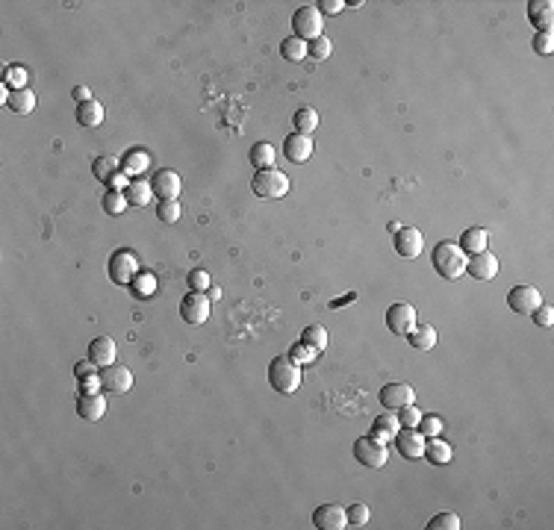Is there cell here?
Masks as SVG:
<instances>
[{
	"instance_id": "obj_1",
	"label": "cell",
	"mask_w": 554,
	"mask_h": 530,
	"mask_svg": "<svg viewBox=\"0 0 554 530\" xmlns=\"http://www.w3.org/2000/svg\"><path fill=\"white\" fill-rule=\"evenodd\" d=\"M466 251L460 248V245H454V242H439L437 248H434V254H430V265H434V271L439 277H446V280H457V277H463L466 274Z\"/></svg>"
},
{
	"instance_id": "obj_2",
	"label": "cell",
	"mask_w": 554,
	"mask_h": 530,
	"mask_svg": "<svg viewBox=\"0 0 554 530\" xmlns=\"http://www.w3.org/2000/svg\"><path fill=\"white\" fill-rule=\"evenodd\" d=\"M268 383H272L275 392H283V395H292L295 389H301L304 377H301V365L292 363L289 356H277V360L268 363Z\"/></svg>"
},
{
	"instance_id": "obj_3",
	"label": "cell",
	"mask_w": 554,
	"mask_h": 530,
	"mask_svg": "<svg viewBox=\"0 0 554 530\" xmlns=\"http://www.w3.org/2000/svg\"><path fill=\"white\" fill-rule=\"evenodd\" d=\"M289 177L283 174L280 168H263V171H254V180H251V189L256 198H266V201H275V198H286L289 194Z\"/></svg>"
},
{
	"instance_id": "obj_4",
	"label": "cell",
	"mask_w": 554,
	"mask_h": 530,
	"mask_svg": "<svg viewBox=\"0 0 554 530\" xmlns=\"http://www.w3.org/2000/svg\"><path fill=\"white\" fill-rule=\"evenodd\" d=\"M354 457L360 465L366 468H384L386 460H389V451H386V442L375 439L372 433H366L354 442Z\"/></svg>"
},
{
	"instance_id": "obj_5",
	"label": "cell",
	"mask_w": 554,
	"mask_h": 530,
	"mask_svg": "<svg viewBox=\"0 0 554 530\" xmlns=\"http://www.w3.org/2000/svg\"><path fill=\"white\" fill-rule=\"evenodd\" d=\"M322 27H325V21H322V12H318L316 6H301L292 15V30L304 42H313V39H318V35H325Z\"/></svg>"
},
{
	"instance_id": "obj_6",
	"label": "cell",
	"mask_w": 554,
	"mask_h": 530,
	"mask_svg": "<svg viewBox=\"0 0 554 530\" xmlns=\"http://www.w3.org/2000/svg\"><path fill=\"white\" fill-rule=\"evenodd\" d=\"M97 374H101V389L106 395H124V392L133 389V372L127 365L113 363V365H104Z\"/></svg>"
},
{
	"instance_id": "obj_7",
	"label": "cell",
	"mask_w": 554,
	"mask_h": 530,
	"mask_svg": "<svg viewBox=\"0 0 554 530\" xmlns=\"http://www.w3.org/2000/svg\"><path fill=\"white\" fill-rule=\"evenodd\" d=\"M136 274H139V260L133 251H115L109 256V277H113V283L130 286V283L136 280Z\"/></svg>"
},
{
	"instance_id": "obj_8",
	"label": "cell",
	"mask_w": 554,
	"mask_h": 530,
	"mask_svg": "<svg viewBox=\"0 0 554 530\" xmlns=\"http://www.w3.org/2000/svg\"><path fill=\"white\" fill-rule=\"evenodd\" d=\"M539 304H543V295H539L537 286H528V283H522V286H513L507 292V306H510L513 313H519V315H531Z\"/></svg>"
},
{
	"instance_id": "obj_9",
	"label": "cell",
	"mask_w": 554,
	"mask_h": 530,
	"mask_svg": "<svg viewBox=\"0 0 554 530\" xmlns=\"http://www.w3.org/2000/svg\"><path fill=\"white\" fill-rule=\"evenodd\" d=\"M377 401H380V406H386L389 413H396L401 406L416 404V389L410 383H386V386H380Z\"/></svg>"
},
{
	"instance_id": "obj_10",
	"label": "cell",
	"mask_w": 554,
	"mask_h": 530,
	"mask_svg": "<svg viewBox=\"0 0 554 530\" xmlns=\"http://www.w3.org/2000/svg\"><path fill=\"white\" fill-rule=\"evenodd\" d=\"M392 442H396V451L404 460H422L425 457V436L418 433V427H401Z\"/></svg>"
},
{
	"instance_id": "obj_11",
	"label": "cell",
	"mask_w": 554,
	"mask_h": 530,
	"mask_svg": "<svg viewBox=\"0 0 554 530\" xmlns=\"http://www.w3.org/2000/svg\"><path fill=\"white\" fill-rule=\"evenodd\" d=\"M313 524L318 530H345L348 527V510L342 504H322L313 513Z\"/></svg>"
},
{
	"instance_id": "obj_12",
	"label": "cell",
	"mask_w": 554,
	"mask_h": 530,
	"mask_svg": "<svg viewBox=\"0 0 554 530\" xmlns=\"http://www.w3.org/2000/svg\"><path fill=\"white\" fill-rule=\"evenodd\" d=\"M180 315L186 324H195V327L204 324L209 318V298L204 292H189L186 298L180 301Z\"/></svg>"
},
{
	"instance_id": "obj_13",
	"label": "cell",
	"mask_w": 554,
	"mask_h": 530,
	"mask_svg": "<svg viewBox=\"0 0 554 530\" xmlns=\"http://www.w3.org/2000/svg\"><path fill=\"white\" fill-rule=\"evenodd\" d=\"M416 324H418V315L410 304H392L386 310V327L396 333V336H407Z\"/></svg>"
},
{
	"instance_id": "obj_14",
	"label": "cell",
	"mask_w": 554,
	"mask_h": 530,
	"mask_svg": "<svg viewBox=\"0 0 554 530\" xmlns=\"http://www.w3.org/2000/svg\"><path fill=\"white\" fill-rule=\"evenodd\" d=\"M151 189H154V194L159 201H177V194L183 192V180H180L177 171L159 168L154 174V180H151Z\"/></svg>"
},
{
	"instance_id": "obj_15",
	"label": "cell",
	"mask_w": 554,
	"mask_h": 530,
	"mask_svg": "<svg viewBox=\"0 0 554 530\" xmlns=\"http://www.w3.org/2000/svg\"><path fill=\"white\" fill-rule=\"evenodd\" d=\"M392 245H396V254L404 260H416L425 248V239L416 227H401L398 233H392Z\"/></svg>"
},
{
	"instance_id": "obj_16",
	"label": "cell",
	"mask_w": 554,
	"mask_h": 530,
	"mask_svg": "<svg viewBox=\"0 0 554 530\" xmlns=\"http://www.w3.org/2000/svg\"><path fill=\"white\" fill-rule=\"evenodd\" d=\"M466 274L475 277V280H492L498 274V260L492 256L489 251H481V254H472L469 260H466Z\"/></svg>"
},
{
	"instance_id": "obj_17",
	"label": "cell",
	"mask_w": 554,
	"mask_h": 530,
	"mask_svg": "<svg viewBox=\"0 0 554 530\" xmlns=\"http://www.w3.org/2000/svg\"><path fill=\"white\" fill-rule=\"evenodd\" d=\"M283 154H286L289 163L301 165V163H307V159L313 156V139H310V135H304V133H289L286 139H283Z\"/></svg>"
},
{
	"instance_id": "obj_18",
	"label": "cell",
	"mask_w": 554,
	"mask_h": 530,
	"mask_svg": "<svg viewBox=\"0 0 554 530\" xmlns=\"http://www.w3.org/2000/svg\"><path fill=\"white\" fill-rule=\"evenodd\" d=\"M115 356H118V348H115V342L109 339V336H95V339L89 342V360H92L97 368L113 365Z\"/></svg>"
},
{
	"instance_id": "obj_19",
	"label": "cell",
	"mask_w": 554,
	"mask_h": 530,
	"mask_svg": "<svg viewBox=\"0 0 554 530\" xmlns=\"http://www.w3.org/2000/svg\"><path fill=\"white\" fill-rule=\"evenodd\" d=\"M77 413H80V418H85V422H101L104 413H106V398L101 395V392H89V395L80 392Z\"/></svg>"
},
{
	"instance_id": "obj_20",
	"label": "cell",
	"mask_w": 554,
	"mask_h": 530,
	"mask_svg": "<svg viewBox=\"0 0 554 530\" xmlns=\"http://www.w3.org/2000/svg\"><path fill=\"white\" fill-rule=\"evenodd\" d=\"M528 21L539 30H551V21H554V3L551 0H531L528 3Z\"/></svg>"
},
{
	"instance_id": "obj_21",
	"label": "cell",
	"mask_w": 554,
	"mask_h": 530,
	"mask_svg": "<svg viewBox=\"0 0 554 530\" xmlns=\"http://www.w3.org/2000/svg\"><path fill=\"white\" fill-rule=\"evenodd\" d=\"M401 430V422H398V415L396 413H380L375 422H372V436L375 439H380V442H392L396 439V433Z\"/></svg>"
},
{
	"instance_id": "obj_22",
	"label": "cell",
	"mask_w": 554,
	"mask_h": 530,
	"mask_svg": "<svg viewBox=\"0 0 554 530\" xmlns=\"http://www.w3.org/2000/svg\"><path fill=\"white\" fill-rule=\"evenodd\" d=\"M460 248L469 254V256H472V254H481V251H489V233H487L484 227H469V230H463Z\"/></svg>"
},
{
	"instance_id": "obj_23",
	"label": "cell",
	"mask_w": 554,
	"mask_h": 530,
	"mask_svg": "<svg viewBox=\"0 0 554 530\" xmlns=\"http://www.w3.org/2000/svg\"><path fill=\"white\" fill-rule=\"evenodd\" d=\"M407 342L413 345L416 351H434L437 348V330L430 327V324H416L407 333Z\"/></svg>"
},
{
	"instance_id": "obj_24",
	"label": "cell",
	"mask_w": 554,
	"mask_h": 530,
	"mask_svg": "<svg viewBox=\"0 0 554 530\" xmlns=\"http://www.w3.org/2000/svg\"><path fill=\"white\" fill-rule=\"evenodd\" d=\"M77 124L80 127H101L104 124V106L97 101L77 103Z\"/></svg>"
},
{
	"instance_id": "obj_25",
	"label": "cell",
	"mask_w": 554,
	"mask_h": 530,
	"mask_svg": "<svg viewBox=\"0 0 554 530\" xmlns=\"http://www.w3.org/2000/svg\"><path fill=\"white\" fill-rule=\"evenodd\" d=\"M451 457H454L451 445H448V442H442L439 436H434L430 442H425V460H427V463L446 465V463H451Z\"/></svg>"
},
{
	"instance_id": "obj_26",
	"label": "cell",
	"mask_w": 554,
	"mask_h": 530,
	"mask_svg": "<svg viewBox=\"0 0 554 530\" xmlns=\"http://www.w3.org/2000/svg\"><path fill=\"white\" fill-rule=\"evenodd\" d=\"M6 106H9L15 115H30L33 109H35V94H33L30 89H15V92L9 94Z\"/></svg>"
},
{
	"instance_id": "obj_27",
	"label": "cell",
	"mask_w": 554,
	"mask_h": 530,
	"mask_svg": "<svg viewBox=\"0 0 554 530\" xmlns=\"http://www.w3.org/2000/svg\"><path fill=\"white\" fill-rule=\"evenodd\" d=\"M275 156H277V151H275V144H268V142H256V144L251 147V165H254L256 171L275 168Z\"/></svg>"
},
{
	"instance_id": "obj_28",
	"label": "cell",
	"mask_w": 554,
	"mask_h": 530,
	"mask_svg": "<svg viewBox=\"0 0 554 530\" xmlns=\"http://www.w3.org/2000/svg\"><path fill=\"white\" fill-rule=\"evenodd\" d=\"M151 165V156H147L145 151H127L124 154V159H121V171H124L127 177H136V174H142V171Z\"/></svg>"
},
{
	"instance_id": "obj_29",
	"label": "cell",
	"mask_w": 554,
	"mask_h": 530,
	"mask_svg": "<svg viewBox=\"0 0 554 530\" xmlns=\"http://www.w3.org/2000/svg\"><path fill=\"white\" fill-rule=\"evenodd\" d=\"M292 124H295V133H304V135H310L316 127H318V113L313 106H301L298 113L292 115Z\"/></svg>"
},
{
	"instance_id": "obj_30",
	"label": "cell",
	"mask_w": 554,
	"mask_h": 530,
	"mask_svg": "<svg viewBox=\"0 0 554 530\" xmlns=\"http://www.w3.org/2000/svg\"><path fill=\"white\" fill-rule=\"evenodd\" d=\"M280 53H283V59H289V63H301L307 56V42L298 39V35H289V39L280 42Z\"/></svg>"
},
{
	"instance_id": "obj_31",
	"label": "cell",
	"mask_w": 554,
	"mask_h": 530,
	"mask_svg": "<svg viewBox=\"0 0 554 530\" xmlns=\"http://www.w3.org/2000/svg\"><path fill=\"white\" fill-rule=\"evenodd\" d=\"M101 206H104V213H106V215H121V213H124V209L130 206V201H127V194H124V192L109 189V192L104 194Z\"/></svg>"
},
{
	"instance_id": "obj_32",
	"label": "cell",
	"mask_w": 554,
	"mask_h": 530,
	"mask_svg": "<svg viewBox=\"0 0 554 530\" xmlns=\"http://www.w3.org/2000/svg\"><path fill=\"white\" fill-rule=\"evenodd\" d=\"M127 201L130 204H136V206H145V204H151V194H154V189H151V183H145V180H130V186H127Z\"/></svg>"
},
{
	"instance_id": "obj_33",
	"label": "cell",
	"mask_w": 554,
	"mask_h": 530,
	"mask_svg": "<svg viewBox=\"0 0 554 530\" xmlns=\"http://www.w3.org/2000/svg\"><path fill=\"white\" fill-rule=\"evenodd\" d=\"M301 342H307L313 351L325 354V348H327V330H325V327H318V324L304 327V330H301Z\"/></svg>"
},
{
	"instance_id": "obj_34",
	"label": "cell",
	"mask_w": 554,
	"mask_h": 530,
	"mask_svg": "<svg viewBox=\"0 0 554 530\" xmlns=\"http://www.w3.org/2000/svg\"><path fill=\"white\" fill-rule=\"evenodd\" d=\"M92 171H95V177L101 180V183H109V180L118 174V159H113V156H97L95 163H92Z\"/></svg>"
},
{
	"instance_id": "obj_35",
	"label": "cell",
	"mask_w": 554,
	"mask_h": 530,
	"mask_svg": "<svg viewBox=\"0 0 554 530\" xmlns=\"http://www.w3.org/2000/svg\"><path fill=\"white\" fill-rule=\"evenodd\" d=\"M289 360H292V363H298V365H310V363H316V360H318V351H313L310 345L298 339V342H295L292 348H289Z\"/></svg>"
},
{
	"instance_id": "obj_36",
	"label": "cell",
	"mask_w": 554,
	"mask_h": 530,
	"mask_svg": "<svg viewBox=\"0 0 554 530\" xmlns=\"http://www.w3.org/2000/svg\"><path fill=\"white\" fill-rule=\"evenodd\" d=\"M3 83L9 85L12 92H15V89H27V68H24V65H9L3 71Z\"/></svg>"
},
{
	"instance_id": "obj_37",
	"label": "cell",
	"mask_w": 554,
	"mask_h": 530,
	"mask_svg": "<svg viewBox=\"0 0 554 530\" xmlns=\"http://www.w3.org/2000/svg\"><path fill=\"white\" fill-rule=\"evenodd\" d=\"M368 519H372V510H368L363 501H354L348 507V527H366Z\"/></svg>"
},
{
	"instance_id": "obj_38",
	"label": "cell",
	"mask_w": 554,
	"mask_h": 530,
	"mask_svg": "<svg viewBox=\"0 0 554 530\" xmlns=\"http://www.w3.org/2000/svg\"><path fill=\"white\" fill-rule=\"evenodd\" d=\"M427 530H460V515L457 513H439L427 522Z\"/></svg>"
},
{
	"instance_id": "obj_39",
	"label": "cell",
	"mask_w": 554,
	"mask_h": 530,
	"mask_svg": "<svg viewBox=\"0 0 554 530\" xmlns=\"http://www.w3.org/2000/svg\"><path fill=\"white\" fill-rule=\"evenodd\" d=\"M416 427H418V433H422L425 439H434V436L442 433V418L439 415H422Z\"/></svg>"
},
{
	"instance_id": "obj_40",
	"label": "cell",
	"mask_w": 554,
	"mask_h": 530,
	"mask_svg": "<svg viewBox=\"0 0 554 530\" xmlns=\"http://www.w3.org/2000/svg\"><path fill=\"white\" fill-rule=\"evenodd\" d=\"M330 51H334V44H330L327 35H318V39L307 42V56H313V59H327Z\"/></svg>"
},
{
	"instance_id": "obj_41",
	"label": "cell",
	"mask_w": 554,
	"mask_h": 530,
	"mask_svg": "<svg viewBox=\"0 0 554 530\" xmlns=\"http://www.w3.org/2000/svg\"><path fill=\"white\" fill-rule=\"evenodd\" d=\"M156 218L163 221V224H174L180 218V204L177 201H159L156 204Z\"/></svg>"
},
{
	"instance_id": "obj_42",
	"label": "cell",
	"mask_w": 554,
	"mask_h": 530,
	"mask_svg": "<svg viewBox=\"0 0 554 530\" xmlns=\"http://www.w3.org/2000/svg\"><path fill=\"white\" fill-rule=\"evenodd\" d=\"M133 286V295H139V298H151L154 295V289H156V280H154V274H136V280L130 283Z\"/></svg>"
},
{
	"instance_id": "obj_43",
	"label": "cell",
	"mask_w": 554,
	"mask_h": 530,
	"mask_svg": "<svg viewBox=\"0 0 554 530\" xmlns=\"http://www.w3.org/2000/svg\"><path fill=\"white\" fill-rule=\"evenodd\" d=\"M534 51L539 53V56H551L554 53V33L551 30H539L537 35H534Z\"/></svg>"
},
{
	"instance_id": "obj_44",
	"label": "cell",
	"mask_w": 554,
	"mask_h": 530,
	"mask_svg": "<svg viewBox=\"0 0 554 530\" xmlns=\"http://www.w3.org/2000/svg\"><path fill=\"white\" fill-rule=\"evenodd\" d=\"M186 283H189L192 292H206L209 289V274H206L204 268H192L189 274H186Z\"/></svg>"
},
{
	"instance_id": "obj_45",
	"label": "cell",
	"mask_w": 554,
	"mask_h": 530,
	"mask_svg": "<svg viewBox=\"0 0 554 530\" xmlns=\"http://www.w3.org/2000/svg\"><path fill=\"white\" fill-rule=\"evenodd\" d=\"M396 415H398L401 427H416V424H418V418H422V413H418V406H413V404H407V406H401V410H396Z\"/></svg>"
},
{
	"instance_id": "obj_46",
	"label": "cell",
	"mask_w": 554,
	"mask_h": 530,
	"mask_svg": "<svg viewBox=\"0 0 554 530\" xmlns=\"http://www.w3.org/2000/svg\"><path fill=\"white\" fill-rule=\"evenodd\" d=\"M531 318H534V324H539V327H551L554 324V310L546 306V304H539L537 310L531 313Z\"/></svg>"
},
{
	"instance_id": "obj_47",
	"label": "cell",
	"mask_w": 554,
	"mask_h": 530,
	"mask_svg": "<svg viewBox=\"0 0 554 530\" xmlns=\"http://www.w3.org/2000/svg\"><path fill=\"white\" fill-rule=\"evenodd\" d=\"M316 9L322 12V15H339V12L345 9V0H322Z\"/></svg>"
},
{
	"instance_id": "obj_48",
	"label": "cell",
	"mask_w": 554,
	"mask_h": 530,
	"mask_svg": "<svg viewBox=\"0 0 554 530\" xmlns=\"http://www.w3.org/2000/svg\"><path fill=\"white\" fill-rule=\"evenodd\" d=\"M80 392H83V395H89V392H101V374L80 377Z\"/></svg>"
},
{
	"instance_id": "obj_49",
	"label": "cell",
	"mask_w": 554,
	"mask_h": 530,
	"mask_svg": "<svg viewBox=\"0 0 554 530\" xmlns=\"http://www.w3.org/2000/svg\"><path fill=\"white\" fill-rule=\"evenodd\" d=\"M74 374H77V380L80 377H89V374H97V365L92 360H80L77 365H74Z\"/></svg>"
},
{
	"instance_id": "obj_50",
	"label": "cell",
	"mask_w": 554,
	"mask_h": 530,
	"mask_svg": "<svg viewBox=\"0 0 554 530\" xmlns=\"http://www.w3.org/2000/svg\"><path fill=\"white\" fill-rule=\"evenodd\" d=\"M106 186H109V189H118V192H127V186H130V177L124 174V171H118V174H115L113 180H109Z\"/></svg>"
},
{
	"instance_id": "obj_51",
	"label": "cell",
	"mask_w": 554,
	"mask_h": 530,
	"mask_svg": "<svg viewBox=\"0 0 554 530\" xmlns=\"http://www.w3.org/2000/svg\"><path fill=\"white\" fill-rule=\"evenodd\" d=\"M74 101H80V103L92 101V92H89V85H77V89H74Z\"/></svg>"
},
{
	"instance_id": "obj_52",
	"label": "cell",
	"mask_w": 554,
	"mask_h": 530,
	"mask_svg": "<svg viewBox=\"0 0 554 530\" xmlns=\"http://www.w3.org/2000/svg\"><path fill=\"white\" fill-rule=\"evenodd\" d=\"M351 301H357V292H348V295H342V298H336L334 304H330V310H339V306H345Z\"/></svg>"
},
{
	"instance_id": "obj_53",
	"label": "cell",
	"mask_w": 554,
	"mask_h": 530,
	"mask_svg": "<svg viewBox=\"0 0 554 530\" xmlns=\"http://www.w3.org/2000/svg\"><path fill=\"white\" fill-rule=\"evenodd\" d=\"M209 298H213V301H218V298H221V289H215V286H209Z\"/></svg>"
}]
</instances>
